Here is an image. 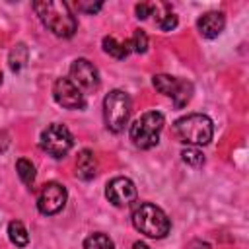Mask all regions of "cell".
I'll use <instances>...</instances> for the list:
<instances>
[{
  "label": "cell",
  "mask_w": 249,
  "mask_h": 249,
  "mask_svg": "<svg viewBox=\"0 0 249 249\" xmlns=\"http://www.w3.org/2000/svg\"><path fill=\"white\" fill-rule=\"evenodd\" d=\"M33 10L39 16L41 23L51 33H54L56 37L68 39L78 29L76 16L70 12V6L66 2H60V0H41V2H33Z\"/></svg>",
  "instance_id": "6da1fadb"
},
{
  "label": "cell",
  "mask_w": 249,
  "mask_h": 249,
  "mask_svg": "<svg viewBox=\"0 0 249 249\" xmlns=\"http://www.w3.org/2000/svg\"><path fill=\"white\" fill-rule=\"evenodd\" d=\"M173 130L179 136L181 142L191 146H206L212 140L214 124L208 115L202 113H191L173 123Z\"/></svg>",
  "instance_id": "7a4b0ae2"
},
{
  "label": "cell",
  "mask_w": 249,
  "mask_h": 249,
  "mask_svg": "<svg viewBox=\"0 0 249 249\" xmlns=\"http://www.w3.org/2000/svg\"><path fill=\"white\" fill-rule=\"evenodd\" d=\"M132 226L154 239H161L169 233V218L165 216V212L161 208H158L152 202H140L134 210H132Z\"/></svg>",
  "instance_id": "3957f363"
},
{
  "label": "cell",
  "mask_w": 249,
  "mask_h": 249,
  "mask_svg": "<svg viewBox=\"0 0 249 249\" xmlns=\"http://www.w3.org/2000/svg\"><path fill=\"white\" fill-rule=\"evenodd\" d=\"M163 128V115L160 111H148L140 115L130 126V140L140 150H150L160 142Z\"/></svg>",
  "instance_id": "277c9868"
},
{
  "label": "cell",
  "mask_w": 249,
  "mask_h": 249,
  "mask_svg": "<svg viewBox=\"0 0 249 249\" xmlns=\"http://www.w3.org/2000/svg\"><path fill=\"white\" fill-rule=\"evenodd\" d=\"M130 117V97L124 89H111L103 99V119L111 132L124 130Z\"/></svg>",
  "instance_id": "5b68a950"
},
{
  "label": "cell",
  "mask_w": 249,
  "mask_h": 249,
  "mask_svg": "<svg viewBox=\"0 0 249 249\" xmlns=\"http://www.w3.org/2000/svg\"><path fill=\"white\" fill-rule=\"evenodd\" d=\"M152 84L160 93L169 95L173 99L175 109H183L193 97V84L187 80H181L169 74H156L152 78Z\"/></svg>",
  "instance_id": "8992f818"
},
{
  "label": "cell",
  "mask_w": 249,
  "mask_h": 249,
  "mask_svg": "<svg viewBox=\"0 0 249 249\" xmlns=\"http://www.w3.org/2000/svg\"><path fill=\"white\" fill-rule=\"evenodd\" d=\"M72 144H74L72 132L64 124L53 123L41 132V148L53 158H64L70 152Z\"/></svg>",
  "instance_id": "52a82bcc"
},
{
  "label": "cell",
  "mask_w": 249,
  "mask_h": 249,
  "mask_svg": "<svg viewBox=\"0 0 249 249\" xmlns=\"http://www.w3.org/2000/svg\"><path fill=\"white\" fill-rule=\"evenodd\" d=\"M68 193L64 189V185L56 183V181H49L39 189L37 195V208L41 214L45 216H53L56 212H60L66 204Z\"/></svg>",
  "instance_id": "ba28073f"
},
{
  "label": "cell",
  "mask_w": 249,
  "mask_h": 249,
  "mask_svg": "<svg viewBox=\"0 0 249 249\" xmlns=\"http://www.w3.org/2000/svg\"><path fill=\"white\" fill-rule=\"evenodd\" d=\"M70 80L84 91L93 93L99 89V72L88 58H76L70 64Z\"/></svg>",
  "instance_id": "9c48e42d"
},
{
  "label": "cell",
  "mask_w": 249,
  "mask_h": 249,
  "mask_svg": "<svg viewBox=\"0 0 249 249\" xmlns=\"http://www.w3.org/2000/svg\"><path fill=\"white\" fill-rule=\"evenodd\" d=\"M53 97L64 109H84L86 107V99H84L82 89L70 78H58L54 82Z\"/></svg>",
  "instance_id": "30bf717a"
},
{
  "label": "cell",
  "mask_w": 249,
  "mask_h": 249,
  "mask_svg": "<svg viewBox=\"0 0 249 249\" xmlns=\"http://www.w3.org/2000/svg\"><path fill=\"white\" fill-rule=\"evenodd\" d=\"M105 198L115 206H128L136 200V187L128 177H113L105 185Z\"/></svg>",
  "instance_id": "8fae6325"
},
{
  "label": "cell",
  "mask_w": 249,
  "mask_h": 249,
  "mask_svg": "<svg viewBox=\"0 0 249 249\" xmlns=\"http://www.w3.org/2000/svg\"><path fill=\"white\" fill-rule=\"evenodd\" d=\"M224 25H226V18L222 12H206L202 14L198 19H196V27H198V33L206 39H214L218 37L222 31H224Z\"/></svg>",
  "instance_id": "7c38bea8"
},
{
  "label": "cell",
  "mask_w": 249,
  "mask_h": 249,
  "mask_svg": "<svg viewBox=\"0 0 249 249\" xmlns=\"http://www.w3.org/2000/svg\"><path fill=\"white\" fill-rule=\"evenodd\" d=\"M97 173V160H95V154L89 150V148H84L78 152V158H76V175L84 181H89L93 179Z\"/></svg>",
  "instance_id": "4fadbf2b"
},
{
  "label": "cell",
  "mask_w": 249,
  "mask_h": 249,
  "mask_svg": "<svg viewBox=\"0 0 249 249\" xmlns=\"http://www.w3.org/2000/svg\"><path fill=\"white\" fill-rule=\"evenodd\" d=\"M101 45H103V51H105L109 56L119 58V60L126 58V56H128V53H130V49H128L126 41H124V43H119V41H117L115 37H111V35H105Z\"/></svg>",
  "instance_id": "5bb4252c"
},
{
  "label": "cell",
  "mask_w": 249,
  "mask_h": 249,
  "mask_svg": "<svg viewBox=\"0 0 249 249\" xmlns=\"http://www.w3.org/2000/svg\"><path fill=\"white\" fill-rule=\"evenodd\" d=\"M8 237L16 247H25L29 243V233L19 220H12L8 224Z\"/></svg>",
  "instance_id": "9a60e30c"
},
{
  "label": "cell",
  "mask_w": 249,
  "mask_h": 249,
  "mask_svg": "<svg viewBox=\"0 0 249 249\" xmlns=\"http://www.w3.org/2000/svg\"><path fill=\"white\" fill-rule=\"evenodd\" d=\"M16 171H18L19 179L23 181V185L33 187V183H35V165H33L29 160L19 158V160L16 161Z\"/></svg>",
  "instance_id": "2e32d148"
},
{
  "label": "cell",
  "mask_w": 249,
  "mask_h": 249,
  "mask_svg": "<svg viewBox=\"0 0 249 249\" xmlns=\"http://www.w3.org/2000/svg\"><path fill=\"white\" fill-rule=\"evenodd\" d=\"M27 47L23 45V43H18L12 51H10V68H12V72H19L23 66H25V62H27Z\"/></svg>",
  "instance_id": "e0dca14e"
},
{
  "label": "cell",
  "mask_w": 249,
  "mask_h": 249,
  "mask_svg": "<svg viewBox=\"0 0 249 249\" xmlns=\"http://www.w3.org/2000/svg\"><path fill=\"white\" fill-rule=\"evenodd\" d=\"M84 249H115V243L105 233H91L84 241Z\"/></svg>",
  "instance_id": "ac0fdd59"
},
{
  "label": "cell",
  "mask_w": 249,
  "mask_h": 249,
  "mask_svg": "<svg viewBox=\"0 0 249 249\" xmlns=\"http://www.w3.org/2000/svg\"><path fill=\"white\" fill-rule=\"evenodd\" d=\"M126 45H128V49L130 51H134V53H146V49H148V35H146V31L144 29H134V33H132V37L126 41Z\"/></svg>",
  "instance_id": "d6986e66"
},
{
  "label": "cell",
  "mask_w": 249,
  "mask_h": 249,
  "mask_svg": "<svg viewBox=\"0 0 249 249\" xmlns=\"http://www.w3.org/2000/svg\"><path fill=\"white\" fill-rule=\"evenodd\" d=\"M181 158H183V161H185L187 165H191V167H202V165H204V156H202V152H200L196 146H187V148L181 152Z\"/></svg>",
  "instance_id": "ffe728a7"
},
{
  "label": "cell",
  "mask_w": 249,
  "mask_h": 249,
  "mask_svg": "<svg viewBox=\"0 0 249 249\" xmlns=\"http://www.w3.org/2000/svg\"><path fill=\"white\" fill-rule=\"evenodd\" d=\"M156 23H158V27H160L161 31H171V29L177 27V16H175L171 10H167L163 16H158V18H156Z\"/></svg>",
  "instance_id": "44dd1931"
},
{
  "label": "cell",
  "mask_w": 249,
  "mask_h": 249,
  "mask_svg": "<svg viewBox=\"0 0 249 249\" xmlns=\"http://www.w3.org/2000/svg\"><path fill=\"white\" fill-rule=\"evenodd\" d=\"M154 10H156L154 4H144V2H140V4L134 6V12H136V18H138V19H146L148 16L154 14Z\"/></svg>",
  "instance_id": "7402d4cb"
},
{
  "label": "cell",
  "mask_w": 249,
  "mask_h": 249,
  "mask_svg": "<svg viewBox=\"0 0 249 249\" xmlns=\"http://www.w3.org/2000/svg\"><path fill=\"white\" fill-rule=\"evenodd\" d=\"M80 12H86V14H97L101 8H103V2H95V4H84V2H78L76 4Z\"/></svg>",
  "instance_id": "603a6c76"
},
{
  "label": "cell",
  "mask_w": 249,
  "mask_h": 249,
  "mask_svg": "<svg viewBox=\"0 0 249 249\" xmlns=\"http://www.w3.org/2000/svg\"><path fill=\"white\" fill-rule=\"evenodd\" d=\"M189 249H210V245H208V243H204V241H198V239H195V241H191Z\"/></svg>",
  "instance_id": "cb8c5ba5"
},
{
  "label": "cell",
  "mask_w": 249,
  "mask_h": 249,
  "mask_svg": "<svg viewBox=\"0 0 249 249\" xmlns=\"http://www.w3.org/2000/svg\"><path fill=\"white\" fill-rule=\"evenodd\" d=\"M132 247H134V249H150L144 241H134V245H132Z\"/></svg>",
  "instance_id": "d4e9b609"
},
{
  "label": "cell",
  "mask_w": 249,
  "mask_h": 249,
  "mask_svg": "<svg viewBox=\"0 0 249 249\" xmlns=\"http://www.w3.org/2000/svg\"><path fill=\"white\" fill-rule=\"evenodd\" d=\"M0 84H2V72H0Z\"/></svg>",
  "instance_id": "484cf974"
}]
</instances>
